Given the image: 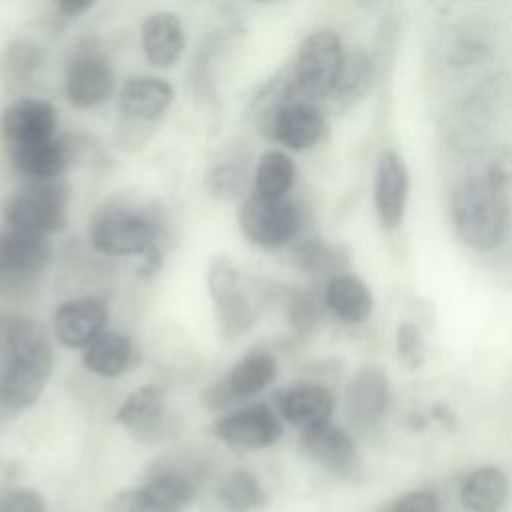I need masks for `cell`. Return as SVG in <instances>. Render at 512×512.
<instances>
[{
	"label": "cell",
	"instance_id": "6da1fadb",
	"mask_svg": "<svg viewBox=\"0 0 512 512\" xmlns=\"http://www.w3.org/2000/svg\"><path fill=\"white\" fill-rule=\"evenodd\" d=\"M10 360L0 372V406L20 412L36 404L52 372V346L28 318L8 322Z\"/></svg>",
	"mask_w": 512,
	"mask_h": 512
},
{
	"label": "cell",
	"instance_id": "7a4b0ae2",
	"mask_svg": "<svg viewBox=\"0 0 512 512\" xmlns=\"http://www.w3.org/2000/svg\"><path fill=\"white\" fill-rule=\"evenodd\" d=\"M512 202L480 174L466 176L450 196V216L462 244L476 252L496 250L510 230Z\"/></svg>",
	"mask_w": 512,
	"mask_h": 512
},
{
	"label": "cell",
	"instance_id": "3957f363",
	"mask_svg": "<svg viewBox=\"0 0 512 512\" xmlns=\"http://www.w3.org/2000/svg\"><path fill=\"white\" fill-rule=\"evenodd\" d=\"M346 60L344 44L334 30L322 28L306 36L296 52L288 96L314 102L334 94Z\"/></svg>",
	"mask_w": 512,
	"mask_h": 512
},
{
	"label": "cell",
	"instance_id": "277c9868",
	"mask_svg": "<svg viewBox=\"0 0 512 512\" xmlns=\"http://www.w3.org/2000/svg\"><path fill=\"white\" fill-rule=\"evenodd\" d=\"M90 242L98 252L108 256L142 254L150 272L160 258L154 224L130 208L100 210L90 224Z\"/></svg>",
	"mask_w": 512,
	"mask_h": 512
},
{
	"label": "cell",
	"instance_id": "5b68a950",
	"mask_svg": "<svg viewBox=\"0 0 512 512\" xmlns=\"http://www.w3.org/2000/svg\"><path fill=\"white\" fill-rule=\"evenodd\" d=\"M2 218L8 228L38 236L60 232L68 222V190L56 180L32 182L4 200Z\"/></svg>",
	"mask_w": 512,
	"mask_h": 512
},
{
	"label": "cell",
	"instance_id": "8992f818",
	"mask_svg": "<svg viewBox=\"0 0 512 512\" xmlns=\"http://www.w3.org/2000/svg\"><path fill=\"white\" fill-rule=\"evenodd\" d=\"M52 248L44 236L14 230H0V292L12 294L30 288L44 272Z\"/></svg>",
	"mask_w": 512,
	"mask_h": 512
},
{
	"label": "cell",
	"instance_id": "52a82bcc",
	"mask_svg": "<svg viewBox=\"0 0 512 512\" xmlns=\"http://www.w3.org/2000/svg\"><path fill=\"white\" fill-rule=\"evenodd\" d=\"M196 494L188 474L166 468L154 472L142 486L124 490L108 504L110 512H184Z\"/></svg>",
	"mask_w": 512,
	"mask_h": 512
},
{
	"label": "cell",
	"instance_id": "ba28073f",
	"mask_svg": "<svg viewBox=\"0 0 512 512\" xmlns=\"http://www.w3.org/2000/svg\"><path fill=\"white\" fill-rule=\"evenodd\" d=\"M244 236L262 248H278L294 240L300 230V212L294 202L268 200L252 194L238 212Z\"/></svg>",
	"mask_w": 512,
	"mask_h": 512
},
{
	"label": "cell",
	"instance_id": "9c48e42d",
	"mask_svg": "<svg viewBox=\"0 0 512 512\" xmlns=\"http://www.w3.org/2000/svg\"><path fill=\"white\" fill-rule=\"evenodd\" d=\"M116 88V76L108 58L98 50L80 46L66 64L64 92L72 106L94 108L106 102Z\"/></svg>",
	"mask_w": 512,
	"mask_h": 512
},
{
	"label": "cell",
	"instance_id": "30bf717a",
	"mask_svg": "<svg viewBox=\"0 0 512 512\" xmlns=\"http://www.w3.org/2000/svg\"><path fill=\"white\" fill-rule=\"evenodd\" d=\"M208 292L214 302L220 330L226 338L240 336L254 320L252 304L242 290L238 268L226 258L216 256L208 270Z\"/></svg>",
	"mask_w": 512,
	"mask_h": 512
},
{
	"label": "cell",
	"instance_id": "8fae6325",
	"mask_svg": "<svg viewBox=\"0 0 512 512\" xmlns=\"http://www.w3.org/2000/svg\"><path fill=\"white\" fill-rule=\"evenodd\" d=\"M264 126L270 138L296 152L312 148L326 132L322 112L304 100H282L268 112Z\"/></svg>",
	"mask_w": 512,
	"mask_h": 512
},
{
	"label": "cell",
	"instance_id": "7c38bea8",
	"mask_svg": "<svg viewBox=\"0 0 512 512\" xmlns=\"http://www.w3.org/2000/svg\"><path fill=\"white\" fill-rule=\"evenodd\" d=\"M374 210L378 222L386 230H396L404 222L410 176L404 158L396 150H382L376 158L374 168Z\"/></svg>",
	"mask_w": 512,
	"mask_h": 512
},
{
	"label": "cell",
	"instance_id": "4fadbf2b",
	"mask_svg": "<svg viewBox=\"0 0 512 512\" xmlns=\"http://www.w3.org/2000/svg\"><path fill=\"white\" fill-rule=\"evenodd\" d=\"M214 434L238 448H266L282 436V424L266 404H252L234 410L214 422Z\"/></svg>",
	"mask_w": 512,
	"mask_h": 512
},
{
	"label": "cell",
	"instance_id": "5bb4252c",
	"mask_svg": "<svg viewBox=\"0 0 512 512\" xmlns=\"http://www.w3.org/2000/svg\"><path fill=\"white\" fill-rule=\"evenodd\" d=\"M390 404L386 374L376 366L360 368L346 386V414L360 430L376 428Z\"/></svg>",
	"mask_w": 512,
	"mask_h": 512
},
{
	"label": "cell",
	"instance_id": "9a60e30c",
	"mask_svg": "<svg viewBox=\"0 0 512 512\" xmlns=\"http://www.w3.org/2000/svg\"><path fill=\"white\" fill-rule=\"evenodd\" d=\"M58 124L56 108L42 98H20L6 106L0 120L2 136L10 146L54 138Z\"/></svg>",
	"mask_w": 512,
	"mask_h": 512
},
{
	"label": "cell",
	"instance_id": "2e32d148",
	"mask_svg": "<svg viewBox=\"0 0 512 512\" xmlns=\"http://www.w3.org/2000/svg\"><path fill=\"white\" fill-rule=\"evenodd\" d=\"M108 320L106 306L92 296L68 300L54 312V334L66 348H88Z\"/></svg>",
	"mask_w": 512,
	"mask_h": 512
},
{
	"label": "cell",
	"instance_id": "e0dca14e",
	"mask_svg": "<svg viewBox=\"0 0 512 512\" xmlns=\"http://www.w3.org/2000/svg\"><path fill=\"white\" fill-rule=\"evenodd\" d=\"M302 450L312 462L338 476L354 472L358 462L352 436L332 422L302 432Z\"/></svg>",
	"mask_w": 512,
	"mask_h": 512
},
{
	"label": "cell",
	"instance_id": "ac0fdd59",
	"mask_svg": "<svg viewBox=\"0 0 512 512\" xmlns=\"http://www.w3.org/2000/svg\"><path fill=\"white\" fill-rule=\"evenodd\" d=\"M276 372L278 362L270 352H250L244 358H240L230 368L224 382L218 388H214L212 404L222 406L234 400L256 396L264 388H268V384L276 378Z\"/></svg>",
	"mask_w": 512,
	"mask_h": 512
},
{
	"label": "cell",
	"instance_id": "d6986e66",
	"mask_svg": "<svg viewBox=\"0 0 512 512\" xmlns=\"http://www.w3.org/2000/svg\"><path fill=\"white\" fill-rule=\"evenodd\" d=\"M278 410L288 424L306 432L314 426L330 422L334 396L322 384L300 382L284 388L278 394Z\"/></svg>",
	"mask_w": 512,
	"mask_h": 512
},
{
	"label": "cell",
	"instance_id": "ffe728a7",
	"mask_svg": "<svg viewBox=\"0 0 512 512\" xmlns=\"http://www.w3.org/2000/svg\"><path fill=\"white\" fill-rule=\"evenodd\" d=\"M174 88L162 78L136 76L120 88V110L132 124L156 122L172 104Z\"/></svg>",
	"mask_w": 512,
	"mask_h": 512
},
{
	"label": "cell",
	"instance_id": "44dd1931",
	"mask_svg": "<svg viewBox=\"0 0 512 512\" xmlns=\"http://www.w3.org/2000/svg\"><path fill=\"white\" fill-rule=\"evenodd\" d=\"M8 154L12 166L32 182H52L68 164V150L58 138L10 146Z\"/></svg>",
	"mask_w": 512,
	"mask_h": 512
},
{
	"label": "cell",
	"instance_id": "7402d4cb",
	"mask_svg": "<svg viewBox=\"0 0 512 512\" xmlns=\"http://www.w3.org/2000/svg\"><path fill=\"white\" fill-rule=\"evenodd\" d=\"M142 50L152 66H172L184 50V32L174 12H152L142 24Z\"/></svg>",
	"mask_w": 512,
	"mask_h": 512
},
{
	"label": "cell",
	"instance_id": "603a6c76",
	"mask_svg": "<svg viewBox=\"0 0 512 512\" xmlns=\"http://www.w3.org/2000/svg\"><path fill=\"white\" fill-rule=\"evenodd\" d=\"M166 414V394L160 386L148 384L136 388L126 396L122 406L116 410V422L138 438H152L164 420Z\"/></svg>",
	"mask_w": 512,
	"mask_h": 512
},
{
	"label": "cell",
	"instance_id": "cb8c5ba5",
	"mask_svg": "<svg viewBox=\"0 0 512 512\" xmlns=\"http://www.w3.org/2000/svg\"><path fill=\"white\" fill-rule=\"evenodd\" d=\"M508 496V478L496 466L474 468L460 486V498L468 512H502Z\"/></svg>",
	"mask_w": 512,
	"mask_h": 512
},
{
	"label": "cell",
	"instance_id": "d4e9b609",
	"mask_svg": "<svg viewBox=\"0 0 512 512\" xmlns=\"http://www.w3.org/2000/svg\"><path fill=\"white\" fill-rule=\"evenodd\" d=\"M324 302L330 312L346 324H362L372 314L374 298L370 288L352 274H336L328 280Z\"/></svg>",
	"mask_w": 512,
	"mask_h": 512
},
{
	"label": "cell",
	"instance_id": "484cf974",
	"mask_svg": "<svg viewBox=\"0 0 512 512\" xmlns=\"http://www.w3.org/2000/svg\"><path fill=\"white\" fill-rule=\"evenodd\" d=\"M132 342L126 334L104 330L84 352V366L104 378L120 376L132 362Z\"/></svg>",
	"mask_w": 512,
	"mask_h": 512
},
{
	"label": "cell",
	"instance_id": "4316f807",
	"mask_svg": "<svg viewBox=\"0 0 512 512\" xmlns=\"http://www.w3.org/2000/svg\"><path fill=\"white\" fill-rule=\"evenodd\" d=\"M492 54V30L484 22H464L446 46V62L452 68H470Z\"/></svg>",
	"mask_w": 512,
	"mask_h": 512
},
{
	"label": "cell",
	"instance_id": "83f0119b",
	"mask_svg": "<svg viewBox=\"0 0 512 512\" xmlns=\"http://www.w3.org/2000/svg\"><path fill=\"white\" fill-rule=\"evenodd\" d=\"M296 180V166L294 160L280 150H270L260 156L256 174H254V186L258 196L268 200H280L286 198L290 188Z\"/></svg>",
	"mask_w": 512,
	"mask_h": 512
},
{
	"label": "cell",
	"instance_id": "f1b7e54d",
	"mask_svg": "<svg viewBox=\"0 0 512 512\" xmlns=\"http://www.w3.org/2000/svg\"><path fill=\"white\" fill-rule=\"evenodd\" d=\"M216 498L228 512H252L264 504L260 480L244 468L230 470L216 486Z\"/></svg>",
	"mask_w": 512,
	"mask_h": 512
},
{
	"label": "cell",
	"instance_id": "f546056e",
	"mask_svg": "<svg viewBox=\"0 0 512 512\" xmlns=\"http://www.w3.org/2000/svg\"><path fill=\"white\" fill-rule=\"evenodd\" d=\"M374 84V62L364 50H354L346 54L342 74L334 88V100L342 106H354L360 102Z\"/></svg>",
	"mask_w": 512,
	"mask_h": 512
},
{
	"label": "cell",
	"instance_id": "4dcf8cb0",
	"mask_svg": "<svg viewBox=\"0 0 512 512\" xmlns=\"http://www.w3.org/2000/svg\"><path fill=\"white\" fill-rule=\"evenodd\" d=\"M396 354L404 368L408 370H420L426 362V344L420 328L404 320L396 328Z\"/></svg>",
	"mask_w": 512,
	"mask_h": 512
},
{
	"label": "cell",
	"instance_id": "1f68e13d",
	"mask_svg": "<svg viewBox=\"0 0 512 512\" xmlns=\"http://www.w3.org/2000/svg\"><path fill=\"white\" fill-rule=\"evenodd\" d=\"M40 60H42V54L36 44L28 40H18L6 48L2 68L6 78H12L14 82H22L38 68Z\"/></svg>",
	"mask_w": 512,
	"mask_h": 512
},
{
	"label": "cell",
	"instance_id": "d6a6232c",
	"mask_svg": "<svg viewBox=\"0 0 512 512\" xmlns=\"http://www.w3.org/2000/svg\"><path fill=\"white\" fill-rule=\"evenodd\" d=\"M204 186L212 196L220 200H232L244 190L246 172L238 164H218L208 170Z\"/></svg>",
	"mask_w": 512,
	"mask_h": 512
},
{
	"label": "cell",
	"instance_id": "836d02e7",
	"mask_svg": "<svg viewBox=\"0 0 512 512\" xmlns=\"http://www.w3.org/2000/svg\"><path fill=\"white\" fill-rule=\"evenodd\" d=\"M476 174L492 182L512 202V150L510 148H500L490 152L484 158V162L478 166Z\"/></svg>",
	"mask_w": 512,
	"mask_h": 512
},
{
	"label": "cell",
	"instance_id": "e575fe53",
	"mask_svg": "<svg viewBox=\"0 0 512 512\" xmlns=\"http://www.w3.org/2000/svg\"><path fill=\"white\" fill-rule=\"evenodd\" d=\"M0 512H46V504L36 490L12 488L0 494Z\"/></svg>",
	"mask_w": 512,
	"mask_h": 512
},
{
	"label": "cell",
	"instance_id": "d590c367",
	"mask_svg": "<svg viewBox=\"0 0 512 512\" xmlns=\"http://www.w3.org/2000/svg\"><path fill=\"white\" fill-rule=\"evenodd\" d=\"M386 512H440V502L430 490H412L396 498Z\"/></svg>",
	"mask_w": 512,
	"mask_h": 512
},
{
	"label": "cell",
	"instance_id": "8d00e7d4",
	"mask_svg": "<svg viewBox=\"0 0 512 512\" xmlns=\"http://www.w3.org/2000/svg\"><path fill=\"white\" fill-rule=\"evenodd\" d=\"M92 6H94L92 2H74V0H64V2H58V4H56V10H58L62 16L76 18V16H80L82 12L90 10Z\"/></svg>",
	"mask_w": 512,
	"mask_h": 512
},
{
	"label": "cell",
	"instance_id": "74e56055",
	"mask_svg": "<svg viewBox=\"0 0 512 512\" xmlns=\"http://www.w3.org/2000/svg\"><path fill=\"white\" fill-rule=\"evenodd\" d=\"M430 414H432V418H434L436 422H440L446 430H454V428H456V416H454V412H452L448 406L436 404V406H432Z\"/></svg>",
	"mask_w": 512,
	"mask_h": 512
}]
</instances>
